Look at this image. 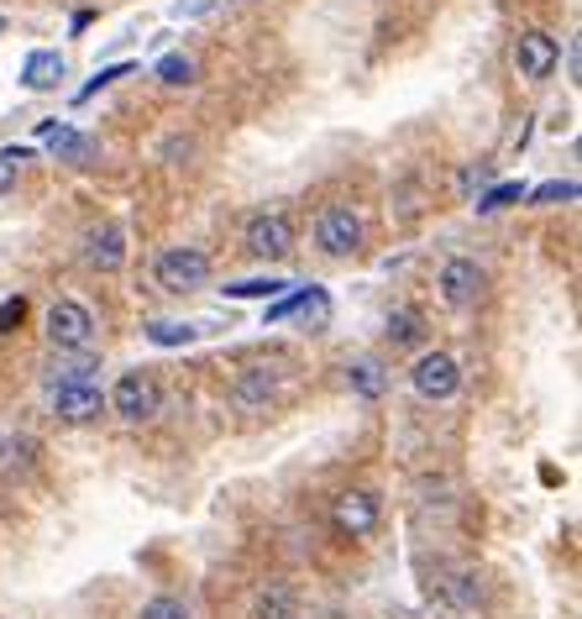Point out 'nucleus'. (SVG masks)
I'll list each match as a JSON object with an SVG mask.
<instances>
[{"label": "nucleus", "mask_w": 582, "mask_h": 619, "mask_svg": "<svg viewBox=\"0 0 582 619\" xmlns=\"http://www.w3.org/2000/svg\"><path fill=\"white\" fill-rule=\"evenodd\" d=\"M289 619H294V615H289Z\"/></svg>", "instance_id": "34"}, {"label": "nucleus", "mask_w": 582, "mask_h": 619, "mask_svg": "<svg viewBox=\"0 0 582 619\" xmlns=\"http://www.w3.org/2000/svg\"><path fill=\"white\" fill-rule=\"evenodd\" d=\"M488 179H493V168H488V163H472V168L463 174V189L467 195H472V189H488Z\"/></svg>", "instance_id": "30"}, {"label": "nucleus", "mask_w": 582, "mask_h": 619, "mask_svg": "<svg viewBox=\"0 0 582 619\" xmlns=\"http://www.w3.org/2000/svg\"><path fill=\"white\" fill-rule=\"evenodd\" d=\"M6 27H11V21H6V17H0V32H6Z\"/></svg>", "instance_id": "32"}, {"label": "nucleus", "mask_w": 582, "mask_h": 619, "mask_svg": "<svg viewBox=\"0 0 582 619\" xmlns=\"http://www.w3.org/2000/svg\"><path fill=\"white\" fill-rule=\"evenodd\" d=\"M383 519V504L373 488H342L336 499H331V525H336V536L346 540H367L378 530Z\"/></svg>", "instance_id": "7"}, {"label": "nucleus", "mask_w": 582, "mask_h": 619, "mask_svg": "<svg viewBox=\"0 0 582 619\" xmlns=\"http://www.w3.org/2000/svg\"><path fill=\"white\" fill-rule=\"evenodd\" d=\"M42 337L53 352H90L95 347V310L84 300H53L48 305V316H42Z\"/></svg>", "instance_id": "3"}, {"label": "nucleus", "mask_w": 582, "mask_h": 619, "mask_svg": "<svg viewBox=\"0 0 582 619\" xmlns=\"http://www.w3.org/2000/svg\"><path fill=\"white\" fill-rule=\"evenodd\" d=\"M409 389H415L425 404L457 400V389H463V362L451 358L446 347H420L415 362H409Z\"/></svg>", "instance_id": "2"}, {"label": "nucleus", "mask_w": 582, "mask_h": 619, "mask_svg": "<svg viewBox=\"0 0 582 619\" xmlns=\"http://www.w3.org/2000/svg\"><path fill=\"white\" fill-rule=\"evenodd\" d=\"M430 594L441 599V609L463 619H478L482 615V582L472 572H441V578H430Z\"/></svg>", "instance_id": "13"}, {"label": "nucleus", "mask_w": 582, "mask_h": 619, "mask_svg": "<svg viewBox=\"0 0 582 619\" xmlns=\"http://www.w3.org/2000/svg\"><path fill=\"white\" fill-rule=\"evenodd\" d=\"M48 404H53L59 425H90L105 415V389L101 383H63V389H48Z\"/></svg>", "instance_id": "11"}, {"label": "nucleus", "mask_w": 582, "mask_h": 619, "mask_svg": "<svg viewBox=\"0 0 582 619\" xmlns=\"http://www.w3.org/2000/svg\"><path fill=\"white\" fill-rule=\"evenodd\" d=\"M21 320H27V295H11V300H0V337H11Z\"/></svg>", "instance_id": "29"}, {"label": "nucleus", "mask_w": 582, "mask_h": 619, "mask_svg": "<svg viewBox=\"0 0 582 619\" xmlns=\"http://www.w3.org/2000/svg\"><path fill=\"white\" fill-rule=\"evenodd\" d=\"M27 158H32V147H0V195L17 189V174Z\"/></svg>", "instance_id": "27"}, {"label": "nucleus", "mask_w": 582, "mask_h": 619, "mask_svg": "<svg viewBox=\"0 0 582 619\" xmlns=\"http://www.w3.org/2000/svg\"><path fill=\"white\" fill-rule=\"evenodd\" d=\"M289 609H294V594H289L283 582L262 588L258 599H252V619H289Z\"/></svg>", "instance_id": "22"}, {"label": "nucleus", "mask_w": 582, "mask_h": 619, "mask_svg": "<svg viewBox=\"0 0 582 619\" xmlns=\"http://www.w3.org/2000/svg\"><path fill=\"white\" fill-rule=\"evenodd\" d=\"M126 74H137V63H111V69H101V74H95V80H90V84H84V90H80V95H74V101H95V95H101V90H111V84H116V80H126Z\"/></svg>", "instance_id": "26"}, {"label": "nucleus", "mask_w": 582, "mask_h": 619, "mask_svg": "<svg viewBox=\"0 0 582 619\" xmlns=\"http://www.w3.org/2000/svg\"><path fill=\"white\" fill-rule=\"evenodd\" d=\"M42 142H48L53 158H63V163H90L95 158V137H84V132H74V126H53Z\"/></svg>", "instance_id": "17"}, {"label": "nucleus", "mask_w": 582, "mask_h": 619, "mask_svg": "<svg viewBox=\"0 0 582 619\" xmlns=\"http://www.w3.org/2000/svg\"><path fill=\"white\" fill-rule=\"evenodd\" d=\"M158 84H168V90H189V84L200 80V63L189 59V53H168V59H158Z\"/></svg>", "instance_id": "21"}, {"label": "nucleus", "mask_w": 582, "mask_h": 619, "mask_svg": "<svg viewBox=\"0 0 582 619\" xmlns=\"http://www.w3.org/2000/svg\"><path fill=\"white\" fill-rule=\"evenodd\" d=\"M524 195H530V184H493V189H482L472 205H478V216H493L503 205H520Z\"/></svg>", "instance_id": "23"}, {"label": "nucleus", "mask_w": 582, "mask_h": 619, "mask_svg": "<svg viewBox=\"0 0 582 619\" xmlns=\"http://www.w3.org/2000/svg\"><path fill=\"white\" fill-rule=\"evenodd\" d=\"M0 452H6V436H0Z\"/></svg>", "instance_id": "33"}, {"label": "nucleus", "mask_w": 582, "mask_h": 619, "mask_svg": "<svg viewBox=\"0 0 582 619\" xmlns=\"http://www.w3.org/2000/svg\"><path fill=\"white\" fill-rule=\"evenodd\" d=\"M362 237H367V226H362V216L346 200L321 205V216L310 226V241H315V252L325 262H352L362 252Z\"/></svg>", "instance_id": "1"}, {"label": "nucleus", "mask_w": 582, "mask_h": 619, "mask_svg": "<svg viewBox=\"0 0 582 619\" xmlns=\"http://www.w3.org/2000/svg\"><path fill=\"white\" fill-rule=\"evenodd\" d=\"M63 74H69L63 53L38 48V53H27V63H21V90H27V95H53V90L63 84Z\"/></svg>", "instance_id": "14"}, {"label": "nucleus", "mask_w": 582, "mask_h": 619, "mask_svg": "<svg viewBox=\"0 0 582 619\" xmlns=\"http://www.w3.org/2000/svg\"><path fill=\"white\" fill-rule=\"evenodd\" d=\"M482 289H488V274L478 258H446L436 274V295L446 310H472L482 300Z\"/></svg>", "instance_id": "8"}, {"label": "nucleus", "mask_w": 582, "mask_h": 619, "mask_svg": "<svg viewBox=\"0 0 582 619\" xmlns=\"http://www.w3.org/2000/svg\"><path fill=\"white\" fill-rule=\"evenodd\" d=\"M137 619H189V599H179V594H153L137 609Z\"/></svg>", "instance_id": "24"}, {"label": "nucleus", "mask_w": 582, "mask_h": 619, "mask_svg": "<svg viewBox=\"0 0 582 619\" xmlns=\"http://www.w3.org/2000/svg\"><path fill=\"white\" fill-rule=\"evenodd\" d=\"M241 247H247V258L258 262H283L294 252V220L283 210H252L241 220Z\"/></svg>", "instance_id": "6"}, {"label": "nucleus", "mask_w": 582, "mask_h": 619, "mask_svg": "<svg viewBox=\"0 0 582 619\" xmlns=\"http://www.w3.org/2000/svg\"><path fill=\"white\" fill-rule=\"evenodd\" d=\"M283 289H289V279H279V274H262V279H241V283H221L226 300H279Z\"/></svg>", "instance_id": "20"}, {"label": "nucleus", "mask_w": 582, "mask_h": 619, "mask_svg": "<svg viewBox=\"0 0 582 619\" xmlns=\"http://www.w3.org/2000/svg\"><path fill=\"white\" fill-rule=\"evenodd\" d=\"M80 262L90 274H121V262H126V231H121L116 220H95L80 237Z\"/></svg>", "instance_id": "10"}, {"label": "nucleus", "mask_w": 582, "mask_h": 619, "mask_svg": "<svg viewBox=\"0 0 582 619\" xmlns=\"http://www.w3.org/2000/svg\"><path fill=\"white\" fill-rule=\"evenodd\" d=\"M557 63H562V42L541 32V27H524L520 38H515V74L530 84H545L557 74Z\"/></svg>", "instance_id": "9"}, {"label": "nucleus", "mask_w": 582, "mask_h": 619, "mask_svg": "<svg viewBox=\"0 0 582 619\" xmlns=\"http://www.w3.org/2000/svg\"><path fill=\"white\" fill-rule=\"evenodd\" d=\"M90 21H95V11H74V21H69V32L80 38V32H84V27H90Z\"/></svg>", "instance_id": "31"}, {"label": "nucleus", "mask_w": 582, "mask_h": 619, "mask_svg": "<svg viewBox=\"0 0 582 619\" xmlns=\"http://www.w3.org/2000/svg\"><path fill=\"white\" fill-rule=\"evenodd\" d=\"M346 383H352V394H357V400H378L383 394V362L378 358L346 362Z\"/></svg>", "instance_id": "19"}, {"label": "nucleus", "mask_w": 582, "mask_h": 619, "mask_svg": "<svg viewBox=\"0 0 582 619\" xmlns=\"http://www.w3.org/2000/svg\"><path fill=\"white\" fill-rule=\"evenodd\" d=\"M105 410L126 425H142V420H153L163 410V394H158V379L147 373V368H126L116 383H111V394H105Z\"/></svg>", "instance_id": "5"}, {"label": "nucleus", "mask_w": 582, "mask_h": 619, "mask_svg": "<svg viewBox=\"0 0 582 619\" xmlns=\"http://www.w3.org/2000/svg\"><path fill=\"white\" fill-rule=\"evenodd\" d=\"M383 337H388V347H420L425 316L415 305H399V310H388V320H383Z\"/></svg>", "instance_id": "16"}, {"label": "nucleus", "mask_w": 582, "mask_h": 619, "mask_svg": "<svg viewBox=\"0 0 582 619\" xmlns=\"http://www.w3.org/2000/svg\"><path fill=\"white\" fill-rule=\"evenodd\" d=\"M153 279H158V289H168V295H195V289L210 283V252L195 247V241L163 247L158 258H153Z\"/></svg>", "instance_id": "4"}, {"label": "nucleus", "mask_w": 582, "mask_h": 619, "mask_svg": "<svg viewBox=\"0 0 582 619\" xmlns=\"http://www.w3.org/2000/svg\"><path fill=\"white\" fill-rule=\"evenodd\" d=\"M300 316L310 320V326H325V316H331V300H325V289H300Z\"/></svg>", "instance_id": "28"}, {"label": "nucleus", "mask_w": 582, "mask_h": 619, "mask_svg": "<svg viewBox=\"0 0 582 619\" xmlns=\"http://www.w3.org/2000/svg\"><path fill=\"white\" fill-rule=\"evenodd\" d=\"M142 337L168 352V347H189V341H200V326H189V320H147V326H142Z\"/></svg>", "instance_id": "18"}, {"label": "nucleus", "mask_w": 582, "mask_h": 619, "mask_svg": "<svg viewBox=\"0 0 582 619\" xmlns=\"http://www.w3.org/2000/svg\"><path fill=\"white\" fill-rule=\"evenodd\" d=\"M95 368H101L95 352H59V358H53V373H48V389H63V383H95Z\"/></svg>", "instance_id": "15"}, {"label": "nucleus", "mask_w": 582, "mask_h": 619, "mask_svg": "<svg viewBox=\"0 0 582 619\" xmlns=\"http://www.w3.org/2000/svg\"><path fill=\"white\" fill-rule=\"evenodd\" d=\"M279 379H283L279 362H247L237 373V383H231V404L247 410V415L252 410H268V404L279 400Z\"/></svg>", "instance_id": "12"}, {"label": "nucleus", "mask_w": 582, "mask_h": 619, "mask_svg": "<svg viewBox=\"0 0 582 619\" xmlns=\"http://www.w3.org/2000/svg\"><path fill=\"white\" fill-rule=\"evenodd\" d=\"M524 200L530 205H567V200H578V179H551V184H541V189H530Z\"/></svg>", "instance_id": "25"}]
</instances>
